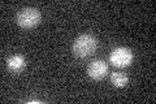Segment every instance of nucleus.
<instances>
[{
    "instance_id": "1",
    "label": "nucleus",
    "mask_w": 156,
    "mask_h": 104,
    "mask_svg": "<svg viewBox=\"0 0 156 104\" xmlns=\"http://www.w3.org/2000/svg\"><path fill=\"white\" fill-rule=\"evenodd\" d=\"M96 46L98 41L95 37L90 35V34H82L76 39L74 44H73V53L78 59H86L95 52Z\"/></svg>"
},
{
    "instance_id": "5",
    "label": "nucleus",
    "mask_w": 156,
    "mask_h": 104,
    "mask_svg": "<svg viewBox=\"0 0 156 104\" xmlns=\"http://www.w3.org/2000/svg\"><path fill=\"white\" fill-rule=\"evenodd\" d=\"M7 66H8V69L11 72L20 73V72H22L23 69H25L26 60H25V57L21 56V55H13V56H11V57L8 59Z\"/></svg>"
},
{
    "instance_id": "2",
    "label": "nucleus",
    "mask_w": 156,
    "mask_h": 104,
    "mask_svg": "<svg viewBox=\"0 0 156 104\" xmlns=\"http://www.w3.org/2000/svg\"><path fill=\"white\" fill-rule=\"evenodd\" d=\"M41 12L37 8H23L17 13L16 21L23 29H33L41 22Z\"/></svg>"
},
{
    "instance_id": "4",
    "label": "nucleus",
    "mask_w": 156,
    "mask_h": 104,
    "mask_svg": "<svg viewBox=\"0 0 156 104\" xmlns=\"http://www.w3.org/2000/svg\"><path fill=\"white\" fill-rule=\"evenodd\" d=\"M87 73L92 80H103V78L108 74V64L104 60H94L90 63L87 66Z\"/></svg>"
},
{
    "instance_id": "3",
    "label": "nucleus",
    "mask_w": 156,
    "mask_h": 104,
    "mask_svg": "<svg viewBox=\"0 0 156 104\" xmlns=\"http://www.w3.org/2000/svg\"><path fill=\"white\" fill-rule=\"evenodd\" d=\"M109 61L112 63V65L117 68L129 66L133 61V52L126 47H117L112 51Z\"/></svg>"
},
{
    "instance_id": "6",
    "label": "nucleus",
    "mask_w": 156,
    "mask_h": 104,
    "mask_svg": "<svg viewBox=\"0 0 156 104\" xmlns=\"http://www.w3.org/2000/svg\"><path fill=\"white\" fill-rule=\"evenodd\" d=\"M128 76L125 73H121V72H115L111 74V82L112 85L116 86V87H124L126 86L128 83Z\"/></svg>"
}]
</instances>
